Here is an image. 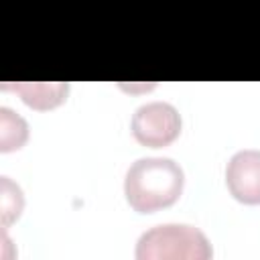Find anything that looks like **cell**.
<instances>
[{
	"label": "cell",
	"instance_id": "1",
	"mask_svg": "<svg viewBox=\"0 0 260 260\" xmlns=\"http://www.w3.org/2000/svg\"><path fill=\"white\" fill-rule=\"evenodd\" d=\"M185 185L183 169L165 156H146L130 165L124 179L128 203L138 213H150L173 205Z\"/></svg>",
	"mask_w": 260,
	"mask_h": 260
},
{
	"label": "cell",
	"instance_id": "5",
	"mask_svg": "<svg viewBox=\"0 0 260 260\" xmlns=\"http://www.w3.org/2000/svg\"><path fill=\"white\" fill-rule=\"evenodd\" d=\"M2 89H10L18 93L24 100V104L32 108L47 110L65 100L69 85L67 83H2Z\"/></svg>",
	"mask_w": 260,
	"mask_h": 260
},
{
	"label": "cell",
	"instance_id": "7",
	"mask_svg": "<svg viewBox=\"0 0 260 260\" xmlns=\"http://www.w3.org/2000/svg\"><path fill=\"white\" fill-rule=\"evenodd\" d=\"M14 185L8 181V177H2V223L8 225L14 217L20 215L22 211V205H24V199H22V191L18 189L14 193V197H10Z\"/></svg>",
	"mask_w": 260,
	"mask_h": 260
},
{
	"label": "cell",
	"instance_id": "6",
	"mask_svg": "<svg viewBox=\"0 0 260 260\" xmlns=\"http://www.w3.org/2000/svg\"><path fill=\"white\" fill-rule=\"evenodd\" d=\"M0 140H2V150H12V148H20L28 136V128L26 122L14 114L8 108H0Z\"/></svg>",
	"mask_w": 260,
	"mask_h": 260
},
{
	"label": "cell",
	"instance_id": "2",
	"mask_svg": "<svg viewBox=\"0 0 260 260\" xmlns=\"http://www.w3.org/2000/svg\"><path fill=\"white\" fill-rule=\"evenodd\" d=\"M211 244L189 223H162L144 232L136 244L138 260H207Z\"/></svg>",
	"mask_w": 260,
	"mask_h": 260
},
{
	"label": "cell",
	"instance_id": "3",
	"mask_svg": "<svg viewBox=\"0 0 260 260\" xmlns=\"http://www.w3.org/2000/svg\"><path fill=\"white\" fill-rule=\"evenodd\" d=\"M130 128L140 144L160 148L181 134V116L177 108L167 102H148L134 112Z\"/></svg>",
	"mask_w": 260,
	"mask_h": 260
},
{
	"label": "cell",
	"instance_id": "4",
	"mask_svg": "<svg viewBox=\"0 0 260 260\" xmlns=\"http://www.w3.org/2000/svg\"><path fill=\"white\" fill-rule=\"evenodd\" d=\"M225 183L230 193L246 203H260V150L246 148L238 150L225 167Z\"/></svg>",
	"mask_w": 260,
	"mask_h": 260
}]
</instances>
